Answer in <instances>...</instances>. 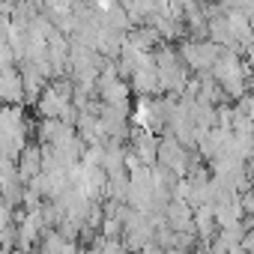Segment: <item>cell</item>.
I'll list each match as a JSON object with an SVG mask.
<instances>
[{
	"label": "cell",
	"mask_w": 254,
	"mask_h": 254,
	"mask_svg": "<svg viewBox=\"0 0 254 254\" xmlns=\"http://www.w3.org/2000/svg\"><path fill=\"white\" fill-rule=\"evenodd\" d=\"M48 3V9L60 18V15H69L72 12V6H75V0H45Z\"/></svg>",
	"instance_id": "obj_4"
},
{
	"label": "cell",
	"mask_w": 254,
	"mask_h": 254,
	"mask_svg": "<svg viewBox=\"0 0 254 254\" xmlns=\"http://www.w3.org/2000/svg\"><path fill=\"white\" fill-rule=\"evenodd\" d=\"M180 60H186V66H191L197 72H206L218 60V45L215 42H186L180 48Z\"/></svg>",
	"instance_id": "obj_1"
},
{
	"label": "cell",
	"mask_w": 254,
	"mask_h": 254,
	"mask_svg": "<svg viewBox=\"0 0 254 254\" xmlns=\"http://www.w3.org/2000/svg\"><path fill=\"white\" fill-rule=\"evenodd\" d=\"M0 96L3 99H18L21 96V78L12 69H0Z\"/></svg>",
	"instance_id": "obj_3"
},
{
	"label": "cell",
	"mask_w": 254,
	"mask_h": 254,
	"mask_svg": "<svg viewBox=\"0 0 254 254\" xmlns=\"http://www.w3.org/2000/svg\"><path fill=\"white\" fill-rule=\"evenodd\" d=\"M0 12H9V3H6V0H0Z\"/></svg>",
	"instance_id": "obj_5"
},
{
	"label": "cell",
	"mask_w": 254,
	"mask_h": 254,
	"mask_svg": "<svg viewBox=\"0 0 254 254\" xmlns=\"http://www.w3.org/2000/svg\"><path fill=\"white\" fill-rule=\"evenodd\" d=\"M168 254H189V251H183V248H171Z\"/></svg>",
	"instance_id": "obj_6"
},
{
	"label": "cell",
	"mask_w": 254,
	"mask_h": 254,
	"mask_svg": "<svg viewBox=\"0 0 254 254\" xmlns=\"http://www.w3.org/2000/svg\"><path fill=\"white\" fill-rule=\"evenodd\" d=\"M126 42L132 48H138V51H144V54H150V51L159 48V33H156V27H144V30H135Z\"/></svg>",
	"instance_id": "obj_2"
}]
</instances>
